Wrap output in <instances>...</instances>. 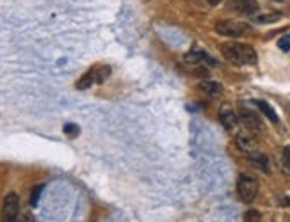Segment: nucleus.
<instances>
[{
  "label": "nucleus",
  "mask_w": 290,
  "mask_h": 222,
  "mask_svg": "<svg viewBox=\"0 0 290 222\" xmlns=\"http://www.w3.org/2000/svg\"><path fill=\"white\" fill-rule=\"evenodd\" d=\"M20 215V197L16 192H9L2 203V222H16Z\"/></svg>",
  "instance_id": "20e7f679"
},
{
  "label": "nucleus",
  "mask_w": 290,
  "mask_h": 222,
  "mask_svg": "<svg viewBox=\"0 0 290 222\" xmlns=\"http://www.w3.org/2000/svg\"><path fill=\"white\" fill-rule=\"evenodd\" d=\"M230 7L246 16H256V13L260 9L256 0H230Z\"/></svg>",
  "instance_id": "423d86ee"
},
{
  "label": "nucleus",
  "mask_w": 290,
  "mask_h": 222,
  "mask_svg": "<svg viewBox=\"0 0 290 222\" xmlns=\"http://www.w3.org/2000/svg\"><path fill=\"white\" fill-rule=\"evenodd\" d=\"M198 89L201 91V93L208 94V96H219V94H223V85L219 82H214V80H201V82L198 84Z\"/></svg>",
  "instance_id": "1a4fd4ad"
},
{
  "label": "nucleus",
  "mask_w": 290,
  "mask_h": 222,
  "mask_svg": "<svg viewBox=\"0 0 290 222\" xmlns=\"http://www.w3.org/2000/svg\"><path fill=\"white\" fill-rule=\"evenodd\" d=\"M244 222H262V215L256 210H248L244 213Z\"/></svg>",
  "instance_id": "f3484780"
},
{
  "label": "nucleus",
  "mask_w": 290,
  "mask_h": 222,
  "mask_svg": "<svg viewBox=\"0 0 290 222\" xmlns=\"http://www.w3.org/2000/svg\"><path fill=\"white\" fill-rule=\"evenodd\" d=\"M254 105H256V107H258V109L265 114V118L269 119L271 123H274V124L280 123V118H278V114H276V110L272 109V107H271V105L267 103V102H264V100H254Z\"/></svg>",
  "instance_id": "9b49d317"
},
{
  "label": "nucleus",
  "mask_w": 290,
  "mask_h": 222,
  "mask_svg": "<svg viewBox=\"0 0 290 222\" xmlns=\"http://www.w3.org/2000/svg\"><path fill=\"white\" fill-rule=\"evenodd\" d=\"M207 2H208L210 5H218V4H221L223 0H207Z\"/></svg>",
  "instance_id": "4be33fe9"
},
{
  "label": "nucleus",
  "mask_w": 290,
  "mask_h": 222,
  "mask_svg": "<svg viewBox=\"0 0 290 222\" xmlns=\"http://www.w3.org/2000/svg\"><path fill=\"white\" fill-rule=\"evenodd\" d=\"M62 132L68 135V137H77L78 134H80V128H78L77 124H73V123H66L64 124V128H62Z\"/></svg>",
  "instance_id": "dca6fc26"
},
{
  "label": "nucleus",
  "mask_w": 290,
  "mask_h": 222,
  "mask_svg": "<svg viewBox=\"0 0 290 222\" xmlns=\"http://www.w3.org/2000/svg\"><path fill=\"white\" fill-rule=\"evenodd\" d=\"M278 47H280V50H283V52H289V50H290V34H287V36L280 37V41H278Z\"/></svg>",
  "instance_id": "6ab92c4d"
},
{
  "label": "nucleus",
  "mask_w": 290,
  "mask_h": 222,
  "mask_svg": "<svg viewBox=\"0 0 290 222\" xmlns=\"http://www.w3.org/2000/svg\"><path fill=\"white\" fill-rule=\"evenodd\" d=\"M221 53L226 61H230L235 66H246V64H256L258 61V55H256V50H254L251 45H246V43H223L221 45Z\"/></svg>",
  "instance_id": "f257e3e1"
},
{
  "label": "nucleus",
  "mask_w": 290,
  "mask_h": 222,
  "mask_svg": "<svg viewBox=\"0 0 290 222\" xmlns=\"http://www.w3.org/2000/svg\"><path fill=\"white\" fill-rule=\"evenodd\" d=\"M237 144L238 148L246 153V151H253L256 148V140L253 139V135L249 134H238L237 135Z\"/></svg>",
  "instance_id": "f8f14e48"
},
{
  "label": "nucleus",
  "mask_w": 290,
  "mask_h": 222,
  "mask_svg": "<svg viewBox=\"0 0 290 222\" xmlns=\"http://www.w3.org/2000/svg\"><path fill=\"white\" fill-rule=\"evenodd\" d=\"M109 77H110V68L109 66L94 68V80H96V84H104Z\"/></svg>",
  "instance_id": "2eb2a0df"
},
{
  "label": "nucleus",
  "mask_w": 290,
  "mask_h": 222,
  "mask_svg": "<svg viewBox=\"0 0 290 222\" xmlns=\"http://www.w3.org/2000/svg\"><path fill=\"white\" fill-rule=\"evenodd\" d=\"M281 160H283V167L287 171H290V148L283 150V155H281Z\"/></svg>",
  "instance_id": "aec40b11"
},
{
  "label": "nucleus",
  "mask_w": 290,
  "mask_h": 222,
  "mask_svg": "<svg viewBox=\"0 0 290 222\" xmlns=\"http://www.w3.org/2000/svg\"><path fill=\"white\" fill-rule=\"evenodd\" d=\"M216 32L221 34V36L226 37H238L246 34V32L251 31V25L249 23H244V21H235V20H219L216 21L214 25Z\"/></svg>",
  "instance_id": "7ed1b4c3"
},
{
  "label": "nucleus",
  "mask_w": 290,
  "mask_h": 222,
  "mask_svg": "<svg viewBox=\"0 0 290 222\" xmlns=\"http://www.w3.org/2000/svg\"><path fill=\"white\" fill-rule=\"evenodd\" d=\"M94 82H96V80H94V69H89L88 73H84L82 77L78 78V82L75 84V87L80 89V91H86V89L91 87Z\"/></svg>",
  "instance_id": "ddd939ff"
},
{
  "label": "nucleus",
  "mask_w": 290,
  "mask_h": 222,
  "mask_svg": "<svg viewBox=\"0 0 290 222\" xmlns=\"http://www.w3.org/2000/svg\"><path fill=\"white\" fill-rule=\"evenodd\" d=\"M281 205H283V206H290V199L289 197H283V199H281Z\"/></svg>",
  "instance_id": "412c9836"
},
{
  "label": "nucleus",
  "mask_w": 290,
  "mask_h": 222,
  "mask_svg": "<svg viewBox=\"0 0 290 222\" xmlns=\"http://www.w3.org/2000/svg\"><path fill=\"white\" fill-rule=\"evenodd\" d=\"M185 61L194 64V66H201V64H212V66H216V61L207 52H203V50H191V52H187Z\"/></svg>",
  "instance_id": "6e6552de"
},
{
  "label": "nucleus",
  "mask_w": 290,
  "mask_h": 222,
  "mask_svg": "<svg viewBox=\"0 0 290 222\" xmlns=\"http://www.w3.org/2000/svg\"><path fill=\"white\" fill-rule=\"evenodd\" d=\"M238 119L242 121L246 128L253 130V132H256V130H262V119L258 118V114L254 112V110L242 107V109L238 110Z\"/></svg>",
  "instance_id": "39448f33"
},
{
  "label": "nucleus",
  "mask_w": 290,
  "mask_h": 222,
  "mask_svg": "<svg viewBox=\"0 0 290 222\" xmlns=\"http://www.w3.org/2000/svg\"><path fill=\"white\" fill-rule=\"evenodd\" d=\"M244 155L248 156L251 162H254V164H256V166H258L262 171H265V172L269 171V160H267V156H265L264 153H260V151L253 150V151H246Z\"/></svg>",
  "instance_id": "9d476101"
},
{
  "label": "nucleus",
  "mask_w": 290,
  "mask_h": 222,
  "mask_svg": "<svg viewBox=\"0 0 290 222\" xmlns=\"http://www.w3.org/2000/svg\"><path fill=\"white\" fill-rule=\"evenodd\" d=\"M256 194H258V181L256 178L251 174H240L237 180V196L238 199L246 205L253 203L256 199Z\"/></svg>",
  "instance_id": "f03ea898"
},
{
  "label": "nucleus",
  "mask_w": 290,
  "mask_h": 222,
  "mask_svg": "<svg viewBox=\"0 0 290 222\" xmlns=\"http://www.w3.org/2000/svg\"><path fill=\"white\" fill-rule=\"evenodd\" d=\"M281 18V13H267V15H256L253 16L254 23H260V25H265V23H274Z\"/></svg>",
  "instance_id": "4468645a"
},
{
  "label": "nucleus",
  "mask_w": 290,
  "mask_h": 222,
  "mask_svg": "<svg viewBox=\"0 0 290 222\" xmlns=\"http://www.w3.org/2000/svg\"><path fill=\"white\" fill-rule=\"evenodd\" d=\"M43 188H45V185H39V187H36V188L32 190V196H31V205H32V206H36V205H37V201H39V196H41Z\"/></svg>",
  "instance_id": "a211bd4d"
},
{
  "label": "nucleus",
  "mask_w": 290,
  "mask_h": 222,
  "mask_svg": "<svg viewBox=\"0 0 290 222\" xmlns=\"http://www.w3.org/2000/svg\"><path fill=\"white\" fill-rule=\"evenodd\" d=\"M219 121H221V124H223L228 132H233L238 124V116L233 112V109L230 105H223V107L219 109Z\"/></svg>",
  "instance_id": "0eeeda50"
}]
</instances>
